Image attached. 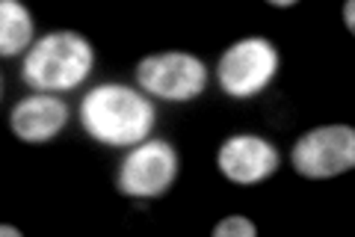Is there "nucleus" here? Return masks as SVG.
Here are the masks:
<instances>
[{
	"mask_svg": "<svg viewBox=\"0 0 355 237\" xmlns=\"http://www.w3.org/2000/svg\"><path fill=\"white\" fill-rule=\"evenodd\" d=\"M157 113L154 104L125 83H101L89 89L80 104V125L92 140L125 149L148 140Z\"/></svg>",
	"mask_w": 355,
	"mask_h": 237,
	"instance_id": "nucleus-1",
	"label": "nucleus"
},
{
	"mask_svg": "<svg viewBox=\"0 0 355 237\" xmlns=\"http://www.w3.org/2000/svg\"><path fill=\"white\" fill-rule=\"evenodd\" d=\"M95 63V51L86 36L74 30H57L42 36L24 56L21 77L39 92H69L80 86Z\"/></svg>",
	"mask_w": 355,
	"mask_h": 237,
	"instance_id": "nucleus-2",
	"label": "nucleus"
},
{
	"mask_svg": "<svg viewBox=\"0 0 355 237\" xmlns=\"http://www.w3.org/2000/svg\"><path fill=\"white\" fill-rule=\"evenodd\" d=\"M275 74H279V48L263 36L234 42L216 65L222 92L237 101L263 92Z\"/></svg>",
	"mask_w": 355,
	"mask_h": 237,
	"instance_id": "nucleus-3",
	"label": "nucleus"
},
{
	"mask_svg": "<svg viewBox=\"0 0 355 237\" xmlns=\"http://www.w3.org/2000/svg\"><path fill=\"white\" fill-rule=\"evenodd\" d=\"M178 169H181V161H178L175 145L166 140H148L133 145L130 154L121 161L116 187L128 199H160L175 184Z\"/></svg>",
	"mask_w": 355,
	"mask_h": 237,
	"instance_id": "nucleus-4",
	"label": "nucleus"
},
{
	"mask_svg": "<svg viewBox=\"0 0 355 237\" xmlns=\"http://www.w3.org/2000/svg\"><path fill=\"white\" fill-rule=\"evenodd\" d=\"M137 83L142 92H148L154 98L184 104V101H193L196 95H202V89L207 86V69L196 54L163 51L139 60Z\"/></svg>",
	"mask_w": 355,
	"mask_h": 237,
	"instance_id": "nucleus-5",
	"label": "nucleus"
},
{
	"mask_svg": "<svg viewBox=\"0 0 355 237\" xmlns=\"http://www.w3.org/2000/svg\"><path fill=\"white\" fill-rule=\"evenodd\" d=\"M291 157H293L296 172L305 178H314V181L349 172L355 166V128L320 125L296 140Z\"/></svg>",
	"mask_w": 355,
	"mask_h": 237,
	"instance_id": "nucleus-6",
	"label": "nucleus"
},
{
	"mask_svg": "<svg viewBox=\"0 0 355 237\" xmlns=\"http://www.w3.org/2000/svg\"><path fill=\"white\" fill-rule=\"evenodd\" d=\"M216 166L234 184H261L279 169V149L258 133H237L219 145Z\"/></svg>",
	"mask_w": 355,
	"mask_h": 237,
	"instance_id": "nucleus-7",
	"label": "nucleus"
},
{
	"mask_svg": "<svg viewBox=\"0 0 355 237\" xmlns=\"http://www.w3.org/2000/svg\"><path fill=\"white\" fill-rule=\"evenodd\" d=\"M69 125V104L57 95H27L9 113V128L27 145H44Z\"/></svg>",
	"mask_w": 355,
	"mask_h": 237,
	"instance_id": "nucleus-8",
	"label": "nucleus"
},
{
	"mask_svg": "<svg viewBox=\"0 0 355 237\" xmlns=\"http://www.w3.org/2000/svg\"><path fill=\"white\" fill-rule=\"evenodd\" d=\"M33 15L18 0L0 3V56H15L24 48H33Z\"/></svg>",
	"mask_w": 355,
	"mask_h": 237,
	"instance_id": "nucleus-9",
	"label": "nucleus"
},
{
	"mask_svg": "<svg viewBox=\"0 0 355 237\" xmlns=\"http://www.w3.org/2000/svg\"><path fill=\"white\" fill-rule=\"evenodd\" d=\"M254 234H258V225L249 217H240V213L219 220L214 225V237H254Z\"/></svg>",
	"mask_w": 355,
	"mask_h": 237,
	"instance_id": "nucleus-10",
	"label": "nucleus"
},
{
	"mask_svg": "<svg viewBox=\"0 0 355 237\" xmlns=\"http://www.w3.org/2000/svg\"><path fill=\"white\" fill-rule=\"evenodd\" d=\"M343 24H347L349 33H355V0L343 3Z\"/></svg>",
	"mask_w": 355,
	"mask_h": 237,
	"instance_id": "nucleus-11",
	"label": "nucleus"
},
{
	"mask_svg": "<svg viewBox=\"0 0 355 237\" xmlns=\"http://www.w3.org/2000/svg\"><path fill=\"white\" fill-rule=\"evenodd\" d=\"M266 3H270L272 9H291V6L299 3V0H266Z\"/></svg>",
	"mask_w": 355,
	"mask_h": 237,
	"instance_id": "nucleus-12",
	"label": "nucleus"
},
{
	"mask_svg": "<svg viewBox=\"0 0 355 237\" xmlns=\"http://www.w3.org/2000/svg\"><path fill=\"white\" fill-rule=\"evenodd\" d=\"M0 234H3V237H21V229H12V225H0Z\"/></svg>",
	"mask_w": 355,
	"mask_h": 237,
	"instance_id": "nucleus-13",
	"label": "nucleus"
}]
</instances>
